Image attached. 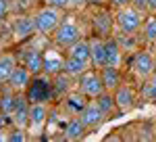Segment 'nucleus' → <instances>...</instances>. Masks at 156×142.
<instances>
[{"mask_svg": "<svg viewBox=\"0 0 156 142\" xmlns=\"http://www.w3.org/2000/svg\"><path fill=\"white\" fill-rule=\"evenodd\" d=\"M81 38H83V29H81V23H79L77 11H67L60 25L56 27V32L52 34V44L60 50H67Z\"/></svg>", "mask_w": 156, "mask_h": 142, "instance_id": "nucleus-1", "label": "nucleus"}, {"mask_svg": "<svg viewBox=\"0 0 156 142\" xmlns=\"http://www.w3.org/2000/svg\"><path fill=\"white\" fill-rule=\"evenodd\" d=\"M127 69H129V75L135 80L137 86H140L142 82H146V80L156 71V52H154V48L142 46L140 50H135L131 61H129V65H127Z\"/></svg>", "mask_w": 156, "mask_h": 142, "instance_id": "nucleus-2", "label": "nucleus"}, {"mask_svg": "<svg viewBox=\"0 0 156 142\" xmlns=\"http://www.w3.org/2000/svg\"><path fill=\"white\" fill-rule=\"evenodd\" d=\"M148 13L140 11L137 6L133 4H127L123 9H117L115 11V29L119 34H125V36H137L142 25H144V19Z\"/></svg>", "mask_w": 156, "mask_h": 142, "instance_id": "nucleus-3", "label": "nucleus"}, {"mask_svg": "<svg viewBox=\"0 0 156 142\" xmlns=\"http://www.w3.org/2000/svg\"><path fill=\"white\" fill-rule=\"evenodd\" d=\"M62 9L56 6H48V4H40L36 11H34V23H36V32L40 36H48L52 38V34L56 32V27L60 25L62 17H65Z\"/></svg>", "mask_w": 156, "mask_h": 142, "instance_id": "nucleus-4", "label": "nucleus"}, {"mask_svg": "<svg viewBox=\"0 0 156 142\" xmlns=\"http://www.w3.org/2000/svg\"><path fill=\"white\" fill-rule=\"evenodd\" d=\"M9 32H11V42L21 46L25 42H29L36 32L34 23V13H15V17L9 19Z\"/></svg>", "mask_w": 156, "mask_h": 142, "instance_id": "nucleus-5", "label": "nucleus"}, {"mask_svg": "<svg viewBox=\"0 0 156 142\" xmlns=\"http://www.w3.org/2000/svg\"><path fill=\"white\" fill-rule=\"evenodd\" d=\"M25 96L29 103H52L54 100V82L48 73H37L31 77V82L25 90Z\"/></svg>", "mask_w": 156, "mask_h": 142, "instance_id": "nucleus-6", "label": "nucleus"}, {"mask_svg": "<svg viewBox=\"0 0 156 142\" xmlns=\"http://www.w3.org/2000/svg\"><path fill=\"white\" fill-rule=\"evenodd\" d=\"M21 50L17 52V59L19 63H23L27 69L31 71V75H37V73H44V50L46 48H40L36 46L34 40L21 44Z\"/></svg>", "mask_w": 156, "mask_h": 142, "instance_id": "nucleus-7", "label": "nucleus"}, {"mask_svg": "<svg viewBox=\"0 0 156 142\" xmlns=\"http://www.w3.org/2000/svg\"><path fill=\"white\" fill-rule=\"evenodd\" d=\"M50 113H52L50 103H31V106H29V125H27V134H29L31 140L44 136Z\"/></svg>", "mask_w": 156, "mask_h": 142, "instance_id": "nucleus-8", "label": "nucleus"}, {"mask_svg": "<svg viewBox=\"0 0 156 142\" xmlns=\"http://www.w3.org/2000/svg\"><path fill=\"white\" fill-rule=\"evenodd\" d=\"M75 90H79L81 94H85L90 100L92 98H98L106 88H104V82H102V75H100V69H94L90 67L87 71H83L77 82H75Z\"/></svg>", "mask_w": 156, "mask_h": 142, "instance_id": "nucleus-9", "label": "nucleus"}, {"mask_svg": "<svg viewBox=\"0 0 156 142\" xmlns=\"http://www.w3.org/2000/svg\"><path fill=\"white\" fill-rule=\"evenodd\" d=\"M112 94H115V100H117V106H119L121 115H125V113L133 111L135 105H137V98H140L137 90H135V86H133V84H127V82H123Z\"/></svg>", "mask_w": 156, "mask_h": 142, "instance_id": "nucleus-10", "label": "nucleus"}, {"mask_svg": "<svg viewBox=\"0 0 156 142\" xmlns=\"http://www.w3.org/2000/svg\"><path fill=\"white\" fill-rule=\"evenodd\" d=\"M31 71L25 67L23 63H17L15 65V69L11 71V75H9V82L4 84L6 88H11L12 92H25L27 90V86L31 82Z\"/></svg>", "mask_w": 156, "mask_h": 142, "instance_id": "nucleus-11", "label": "nucleus"}, {"mask_svg": "<svg viewBox=\"0 0 156 142\" xmlns=\"http://www.w3.org/2000/svg\"><path fill=\"white\" fill-rule=\"evenodd\" d=\"M79 119L85 123V128H87L90 132H92V130H98L104 121H108L106 115L102 113V109L98 106V103L94 100V98H92V100L85 105V109L79 113Z\"/></svg>", "mask_w": 156, "mask_h": 142, "instance_id": "nucleus-12", "label": "nucleus"}, {"mask_svg": "<svg viewBox=\"0 0 156 142\" xmlns=\"http://www.w3.org/2000/svg\"><path fill=\"white\" fill-rule=\"evenodd\" d=\"M87 103H90V98H87L85 94H81L79 90H73V92H69L67 96H62V105H60V109H62L65 115L73 117V115H79V113L85 109Z\"/></svg>", "mask_w": 156, "mask_h": 142, "instance_id": "nucleus-13", "label": "nucleus"}, {"mask_svg": "<svg viewBox=\"0 0 156 142\" xmlns=\"http://www.w3.org/2000/svg\"><path fill=\"white\" fill-rule=\"evenodd\" d=\"M62 65H65V50L56 48L54 44L44 50V73L54 77L56 73L62 71Z\"/></svg>", "mask_w": 156, "mask_h": 142, "instance_id": "nucleus-14", "label": "nucleus"}, {"mask_svg": "<svg viewBox=\"0 0 156 142\" xmlns=\"http://www.w3.org/2000/svg\"><path fill=\"white\" fill-rule=\"evenodd\" d=\"M104 50H106V65L110 67H121L125 63V50L119 44L117 36H106L104 38Z\"/></svg>", "mask_w": 156, "mask_h": 142, "instance_id": "nucleus-15", "label": "nucleus"}, {"mask_svg": "<svg viewBox=\"0 0 156 142\" xmlns=\"http://www.w3.org/2000/svg\"><path fill=\"white\" fill-rule=\"evenodd\" d=\"M29 106H31V103L25 96V92H19L17 94V106H15V111L11 115V121L15 128L27 130V125H29Z\"/></svg>", "mask_w": 156, "mask_h": 142, "instance_id": "nucleus-16", "label": "nucleus"}, {"mask_svg": "<svg viewBox=\"0 0 156 142\" xmlns=\"http://www.w3.org/2000/svg\"><path fill=\"white\" fill-rule=\"evenodd\" d=\"M87 128H85V123L79 119V115H73V117L67 119V123H65V130H62V140L67 142H77V140H83L85 136H87Z\"/></svg>", "mask_w": 156, "mask_h": 142, "instance_id": "nucleus-17", "label": "nucleus"}, {"mask_svg": "<svg viewBox=\"0 0 156 142\" xmlns=\"http://www.w3.org/2000/svg\"><path fill=\"white\" fill-rule=\"evenodd\" d=\"M90 57H92V67L102 69L106 67V50H104V38L102 36H90Z\"/></svg>", "mask_w": 156, "mask_h": 142, "instance_id": "nucleus-18", "label": "nucleus"}, {"mask_svg": "<svg viewBox=\"0 0 156 142\" xmlns=\"http://www.w3.org/2000/svg\"><path fill=\"white\" fill-rule=\"evenodd\" d=\"M140 40H142L144 46L156 50V15H152V13L146 15L144 25L140 29Z\"/></svg>", "mask_w": 156, "mask_h": 142, "instance_id": "nucleus-19", "label": "nucleus"}, {"mask_svg": "<svg viewBox=\"0 0 156 142\" xmlns=\"http://www.w3.org/2000/svg\"><path fill=\"white\" fill-rule=\"evenodd\" d=\"M100 75H102L104 88H106L108 92H115L121 84H123V69L121 67H110V65H106V67L100 69Z\"/></svg>", "mask_w": 156, "mask_h": 142, "instance_id": "nucleus-20", "label": "nucleus"}, {"mask_svg": "<svg viewBox=\"0 0 156 142\" xmlns=\"http://www.w3.org/2000/svg\"><path fill=\"white\" fill-rule=\"evenodd\" d=\"M98 103V106L102 109V113L106 115V119H112V117H119L121 111L119 106H117V100H115V94L112 92H108V90H104L102 94L98 96V98H94Z\"/></svg>", "mask_w": 156, "mask_h": 142, "instance_id": "nucleus-21", "label": "nucleus"}, {"mask_svg": "<svg viewBox=\"0 0 156 142\" xmlns=\"http://www.w3.org/2000/svg\"><path fill=\"white\" fill-rule=\"evenodd\" d=\"M52 82H54V94L56 96H67L69 92L75 90V77H71L69 73H65V71H60L56 73L54 77H52Z\"/></svg>", "mask_w": 156, "mask_h": 142, "instance_id": "nucleus-22", "label": "nucleus"}, {"mask_svg": "<svg viewBox=\"0 0 156 142\" xmlns=\"http://www.w3.org/2000/svg\"><path fill=\"white\" fill-rule=\"evenodd\" d=\"M112 27H115V15H110L108 11L96 15V19H94V34L96 36H102V38L112 36L110 34Z\"/></svg>", "mask_w": 156, "mask_h": 142, "instance_id": "nucleus-23", "label": "nucleus"}, {"mask_svg": "<svg viewBox=\"0 0 156 142\" xmlns=\"http://www.w3.org/2000/svg\"><path fill=\"white\" fill-rule=\"evenodd\" d=\"M65 54H67V57H73V59L85 61V63L92 65V57H90V40H87V38L77 40L73 46H69L67 50H65Z\"/></svg>", "mask_w": 156, "mask_h": 142, "instance_id": "nucleus-24", "label": "nucleus"}, {"mask_svg": "<svg viewBox=\"0 0 156 142\" xmlns=\"http://www.w3.org/2000/svg\"><path fill=\"white\" fill-rule=\"evenodd\" d=\"M17 63H19L17 54L6 52V50L0 52V86H4V84L9 82V75H11V71L15 69Z\"/></svg>", "mask_w": 156, "mask_h": 142, "instance_id": "nucleus-25", "label": "nucleus"}, {"mask_svg": "<svg viewBox=\"0 0 156 142\" xmlns=\"http://www.w3.org/2000/svg\"><path fill=\"white\" fill-rule=\"evenodd\" d=\"M90 67H92L90 63L79 61V59H73V57H67V54H65V65H62V71H65V73H69L71 77H75V80H77L83 71H87Z\"/></svg>", "mask_w": 156, "mask_h": 142, "instance_id": "nucleus-26", "label": "nucleus"}, {"mask_svg": "<svg viewBox=\"0 0 156 142\" xmlns=\"http://www.w3.org/2000/svg\"><path fill=\"white\" fill-rule=\"evenodd\" d=\"M140 98L150 100V103H156V71L146 82L140 84Z\"/></svg>", "mask_w": 156, "mask_h": 142, "instance_id": "nucleus-27", "label": "nucleus"}, {"mask_svg": "<svg viewBox=\"0 0 156 142\" xmlns=\"http://www.w3.org/2000/svg\"><path fill=\"white\" fill-rule=\"evenodd\" d=\"M27 140H31L29 134H27V130H23V128H15V125L9 128V142H27Z\"/></svg>", "mask_w": 156, "mask_h": 142, "instance_id": "nucleus-28", "label": "nucleus"}, {"mask_svg": "<svg viewBox=\"0 0 156 142\" xmlns=\"http://www.w3.org/2000/svg\"><path fill=\"white\" fill-rule=\"evenodd\" d=\"M12 17V2L11 0H0V25L9 23Z\"/></svg>", "mask_w": 156, "mask_h": 142, "instance_id": "nucleus-29", "label": "nucleus"}, {"mask_svg": "<svg viewBox=\"0 0 156 142\" xmlns=\"http://www.w3.org/2000/svg\"><path fill=\"white\" fill-rule=\"evenodd\" d=\"M40 4H48V6L62 9V11H71V0H40Z\"/></svg>", "mask_w": 156, "mask_h": 142, "instance_id": "nucleus-30", "label": "nucleus"}, {"mask_svg": "<svg viewBox=\"0 0 156 142\" xmlns=\"http://www.w3.org/2000/svg\"><path fill=\"white\" fill-rule=\"evenodd\" d=\"M87 6H94V9H110V0H87Z\"/></svg>", "mask_w": 156, "mask_h": 142, "instance_id": "nucleus-31", "label": "nucleus"}, {"mask_svg": "<svg viewBox=\"0 0 156 142\" xmlns=\"http://www.w3.org/2000/svg\"><path fill=\"white\" fill-rule=\"evenodd\" d=\"M85 6H87V0H71V11L81 13Z\"/></svg>", "mask_w": 156, "mask_h": 142, "instance_id": "nucleus-32", "label": "nucleus"}, {"mask_svg": "<svg viewBox=\"0 0 156 142\" xmlns=\"http://www.w3.org/2000/svg\"><path fill=\"white\" fill-rule=\"evenodd\" d=\"M127 4H131V0H110V9H123V6H127Z\"/></svg>", "mask_w": 156, "mask_h": 142, "instance_id": "nucleus-33", "label": "nucleus"}, {"mask_svg": "<svg viewBox=\"0 0 156 142\" xmlns=\"http://www.w3.org/2000/svg\"><path fill=\"white\" fill-rule=\"evenodd\" d=\"M131 4H133V6H137L140 11H144V13H146V6H148V0H131Z\"/></svg>", "mask_w": 156, "mask_h": 142, "instance_id": "nucleus-34", "label": "nucleus"}, {"mask_svg": "<svg viewBox=\"0 0 156 142\" xmlns=\"http://www.w3.org/2000/svg\"><path fill=\"white\" fill-rule=\"evenodd\" d=\"M34 2H37V0H12V4H23L25 9H29Z\"/></svg>", "mask_w": 156, "mask_h": 142, "instance_id": "nucleus-35", "label": "nucleus"}, {"mask_svg": "<svg viewBox=\"0 0 156 142\" xmlns=\"http://www.w3.org/2000/svg\"><path fill=\"white\" fill-rule=\"evenodd\" d=\"M146 13H152V15H156V0H148V6H146Z\"/></svg>", "mask_w": 156, "mask_h": 142, "instance_id": "nucleus-36", "label": "nucleus"}, {"mask_svg": "<svg viewBox=\"0 0 156 142\" xmlns=\"http://www.w3.org/2000/svg\"><path fill=\"white\" fill-rule=\"evenodd\" d=\"M4 48H6V42H4V38H2V36H0V52H2V50H4Z\"/></svg>", "mask_w": 156, "mask_h": 142, "instance_id": "nucleus-37", "label": "nucleus"}, {"mask_svg": "<svg viewBox=\"0 0 156 142\" xmlns=\"http://www.w3.org/2000/svg\"><path fill=\"white\" fill-rule=\"evenodd\" d=\"M0 90H2V86H0Z\"/></svg>", "mask_w": 156, "mask_h": 142, "instance_id": "nucleus-38", "label": "nucleus"}]
</instances>
